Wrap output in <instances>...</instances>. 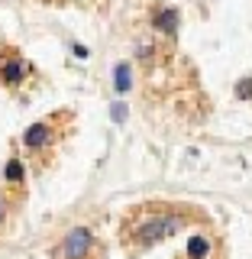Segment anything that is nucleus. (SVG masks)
Wrapping results in <instances>:
<instances>
[{"label": "nucleus", "instance_id": "nucleus-11", "mask_svg": "<svg viewBox=\"0 0 252 259\" xmlns=\"http://www.w3.org/2000/svg\"><path fill=\"white\" fill-rule=\"evenodd\" d=\"M123 113H126L123 104H113V117H117V120H123Z\"/></svg>", "mask_w": 252, "mask_h": 259}, {"label": "nucleus", "instance_id": "nucleus-2", "mask_svg": "<svg viewBox=\"0 0 252 259\" xmlns=\"http://www.w3.org/2000/svg\"><path fill=\"white\" fill-rule=\"evenodd\" d=\"M52 259H104V243H97L91 227H68L55 243Z\"/></svg>", "mask_w": 252, "mask_h": 259}, {"label": "nucleus", "instance_id": "nucleus-5", "mask_svg": "<svg viewBox=\"0 0 252 259\" xmlns=\"http://www.w3.org/2000/svg\"><path fill=\"white\" fill-rule=\"evenodd\" d=\"M4 178H7V185H13V188H20V185L26 182V165H23V162L13 156V159H10V162L4 165Z\"/></svg>", "mask_w": 252, "mask_h": 259}, {"label": "nucleus", "instance_id": "nucleus-7", "mask_svg": "<svg viewBox=\"0 0 252 259\" xmlns=\"http://www.w3.org/2000/svg\"><path fill=\"white\" fill-rule=\"evenodd\" d=\"M152 23H156L159 29H165L168 36H175V32H178V13L175 10H162L159 16H152Z\"/></svg>", "mask_w": 252, "mask_h": 259}, {"label": "nucleus", "instance_id": "nucleus-4", "mask_svg": "<svg viewBox=\"0 0 252 259\" xmlns=\"http://www.w3.org/2000/svg\"><path fill=\"white\" fill-rule=\"evenodd\" d=\"M29 75V62L20 59L16 52H7L4 59H0V81H4L7 88H20L23 81Z\"/></svg>", "mask_w": 252, "mask_h": 259}, {"label": "nucleus", "instance_id": "nucleus-1", "mask_svg": "<svg viewBox=\"0 0 252 259\" xmlns=\"http://www.w3.org/2000/svg\"><path fill=\"white\" fill-rule=\"evenodd\" d=\"M184 224H188V210L165 204V201H149V204H139V207L129 210L120 237H123V243L133 253H142V249L175 237Z\"/></svg>", "mask_w": 252, "mask_h": 259}, {"label": "nucleus", "instance_id": "nucleus-6", "mask_svg": "<svg viewBox=\"0 0 252 259\" xmlns=\"http://www.w3.org/2000/svg\"><path fill=\"white\" fill-rule=\"evenodd\" d=\"M210 246H214V243H210L204 233L191 237L188 240V259H204V256H210Z\"/></svg>", "mask_w": 252, "mask_h": 259}, {"label": "nucleus", "instance_id": "nucleus-3", "mask_svg": "<svg viewBox=\"0 0 252 259\" xmlns=\"http://www.w3.org/2000/svg\"><path fill=\"white\" fill-rule=\"evenodd\" d=\"M55 146V117L52 120H36L26 133H23V149L29 152L32 159H42L48 149Z\"/></svg>", "mask_w": 252, "mask_h": 259}, {"label": "nucleus", "instance_id": "nucleus-8", "mask_svg": "<svg viewBox=\"0 0 252 259\" xmlns=\"http://www.w3.org/2000/svg\"><path fill=\"white\" fill-rule=\"evenodd\" d=\"M113 81H117V94H126L129 91V81H133V75H129V65L120 62L117 71H113Z\"/></svg>", "mask_w": 252, "mask_h": 259}, {"label": "nucleus", "instance_id": "nucleus-10", "mask_svg": "<svg viewBox=\"0 0 252 259\" xmlns=\"http://www.w3.org/2000/svg\"><path fill=\"white\" fill-rule=\"evenodd\" d=\"M4 221H7V198L0 194V224H4Z\"/></svg>", "mask_w": 252, "mask_h": 259}, {"label": "nucleus", "instance_id": "nucleus-9", "mask_svg": "<svg viewBox=\"0 0 252 259\" xmlns=\"http://www.w3.org/2000/svg\"><path fill=\"white\" fill-rule=\"evenodd\" d=\"M236 94H239V97H252V78H246V81H239Z\"/></svg>", "mask_w": 252, "mask_h": 259}]
</instances>
